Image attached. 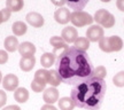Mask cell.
I'll use <instances>...</instances> for the list:
<instances>
[{
	"label": "cell",
	"mask_w": 124,
	"mask_h": 110,
	"mask_svg": "<svg viewBox=\"0 0 124 110\" xmlns=\"http://www.w3.org/2000/svg\"><path fill=\"white\" fill-rule=\"evenodd\" d=\"M55 68L62 83L67 85H78L94 77V66L86 52L70 46L58 55Z\"/></svg>",
	"instance_id": "1"
},
{
	"label": "cell",
	"mask_w": 124,
	"mask_h": 110,
	"mask_svg": "<svg viewBox=\"0 0 124 110\" xmlns=\"http://www.w3.org/2000/svg\"><path fill=\"white\" fill-rule=\"evenodd\" d=\"M106 81L97 77H92L76 85L71 89L70 97L78 108L85 110H99L106 95Z\"/></svg>",
	"instance_id": "2"
},
{
	"label": "cell",
	"mask_w": 124,
	"mask_h": 110,
	"mask_svg": "<svg viewBox=\"0 0 124 110\" xmlns=\"http://www.w3.org/2000/svg\"><path fill=\"white\" fill-rule=\"evenodd\" d=\"M99 47L105 53H113V52H120L123 48V40L118 36H110V37H103L99 41Z\"/></svg>",
	"instance_id": "3"
},
{
	"label": "cell",
	"mask_w": 124,
	"mask_h": 110,
	"mask_svg": "<svg viewBox=\"0 0 124 110\" xmlns=\"http://www.w3.org/2000/svg\"><path fill=\"white\" fill-rule=\"evenodd\" d=\"M93 18L98 24H100L102 28H106V29L113 28L116 22L115 16L111 13H109L107 9H98Z\"/></svg>",
	"instance_id": "4"
},
{
	"label": "cell",
	"mask_w": 124,
	"mask_h": 110,
	"mask_svg": "<svg viewBox=\"0 0 124 110\" xmlns=\"http://www.w3.org/2000/svg\"><path fill=\"white\" fill-rule=\"evenodd\" d=\"M93 21H94V18L92 17V15H90L89 13H86L84 10H74L70 16V22L74 24V27L77 28L90 25L93 23Z\"/></svg>",
	"instance_id": "5"
},
{
	"label": "cell",
	"mask_w": 124,
	"mask_h": 110,
	"mask_svg": "<svg viewBox=\"0 0 124 110\" xmlns=\"http://www.w3.org/2000/svg\"><path fill=\"white\" fill-rule=\"evenodd\" d=\"M103 37H105V31L103 28H101L100 25H91L86 31V38L91 43L100 41Z\"/></svg>",
	"instance_id": "6"
},
{
	"label": "cell",
	"mask_w": 124,
	"mask_h": 110,
	"mask_svg": "<svg viewBox=\"0 0 124 110\" xmlns=\"http://www.w3.org/2000/svg\"><path fill=\"white\" fill-rule=\"evenodd\" d=\"M2 86L6 91L13 92L18 87V78L14 73H8L2 78Z\"/></svg>",
	"instance_id": "7"
},
{
	"label": "cell",
	"mask_w": 124,
	"mask_h": 110,
	"mask_svg": "<svg viewBox=\"0 0 124 110\" xmlns=\"http://www.w3.org/2000/svg\"><path fill=\"white\" fill-rule=\"evenodd\" d=\"M49 44H51V46H53L54 54H59V55L61 53H63V52L69 47L66 41L62 39L61 37H58V36L52 37V38L49 39Z\"/></svg>",
	"instance_id": "8"
},
{
	"label": "cell",
	"mask_w": 124,
	"mask_h": 110,
	"mask_svg": "<svg viewBox=\"0 0 124 110\" xmlns=\"http://www.w3.org/2000/svg\"><path fill=\"white\" fill-rule=\"evenodd\" d=\"M25 18H27V22L33 28H41L44 25V22H45L43 15L37 13V12H30V13H28Z\"/></svg>",
	"instance_id": "9"
},
{
	"label": "cell",
	"mask_w": 124,
	"mask_h": 110,
	"mask_svg": "<svg viewBox=\"0 0 124 110\" xmlns=\"http://www.w3.org/2000/svg\"><path fill=\"white\" fill-rule=\"evenodd\" d=\"M61 38L67 44H71V43H75L77 38H78V32L76 30V28L74 27H67L64 28L61 32Z\"/></svg>",
	"instance_id": "10"
},
{
	"label": "cell",
	"mask_w": 124,
	"mask_h": 110,
	"mask_svg": "<svg viewBox=\"0 0 124 110\" xmlns=\"http://www.w3.org/2000/svg\"><path fill=\"white\" fill-rule=\"evenodd\" d=\"M71 13L69 12V9L66 7H60V8L54 13V18L59 24H67L70 21Z\"/></svg>",
	"instance_id": "11"
},
{
	"label": "cell",
	"mask_w": 124,
	"mask_h": 110,
	"mask_svg": "<svg viewBox=\"0 0 124 110\" xmlns=\"http://www.w3.org/2000/svg\"><path fill=\"white\" fill-rule=\"evenodd\" d=\"M43 99L46 103L48 104H53L55 102L59 101V91L56 89V87H48L44 91L43 94Z\"/></svg>",
	"instance_id": "12"
},
{
	"label": "cell",
	"mask_w": 124,
	"mask_h": 110,
	"mask_svg": "<svg viewBox=\"0 0 124 110\" xmlns=\"http://www.w3.org/2000/svg\"><path fill=\"white\" fill-rule=\"evenodd\" d=\"M36 64L35 55H29V56H22L20 60V68L24 72H29L33 69Z\"/></svg>",
	"instance_id": "13"
},
{
	"label": "cell",
	"mask_w": 124,
	"mask_h": 110,
	"mask_svg": "<svg viewBox=\"0 0 124 110\" xmlns=\"http://www.w3.org/2000/svg\"><path fill=\"white\" fill-rule=\"evenodd\" d=\"M18 53L22 56H29V55H35L36 46L30 41H24L18 46Z\"/></svg>",
	"instance_id": "14"
},
{
	"label": "cell",
	"mask_w": 124,
	"mask_h": 110,
	"mask_svg": "<svg viewBox=\"0 0 124 110\" xmlns=\"http://www.w3.org/2000/svg\"><path fill=\"white\" fill-rule=\"evenodd\" d=\"M4 46H5V49H6L7 52L13 53V52H15V51L18 49L20 43H18V40L16 37L8 36V37H6V39H5V41H4Z\"/></svg>",
	"instance_id": "15"
},
{
	"label": "cell",
	"mask_w": 124,
	"mask_h": 110,
	"mask_svg": "<svg viewBox=\"0 0 124 110\" xmlns=\"http://www.w3.org/2000/svg\"><path fill=\"white\" fill-rule=\"evenodd\" d=\"M14 99L18 103H25L29 100V92L27 88L17 87L14 91Z\"/></svg>",
	"instance_id": "16"
},
{
	"label": "cell",
	"mask_w": 124,
	"mask_h": 110,
	"mask_svg": "<svg viewBox=\"0 0 124 110\" xmlns=\"http://www.w3.org/2000/svg\"><path fill=\"white\" fill-rule=\"evenodd\" d=\"M55 54L54 53H44L40 57V64L44 66V69H48L51 66L55 64Z\"/></svg>",
	"instance_id": "17"
},
{
	"label": "cell",
	"mask_w": 124,
	"mask_h": 110,
	"mask_svg": "<svg viewBox=\"0 0 124 110\" xmlns=\"http://www.w3.org/2000/svg\"><path fill=\"white\" fill-rule=\"evenodd\" d=\"M59 108L61 110H74V108L76 107L75 102L72 101V99L69 96H64L59 99Z\"/></svg>",
	"instance_id": "18"
},
{
	"label": "cell",
	"mask_w": 124,
	"mask_h": 110,
	"mask_svg": "<svg viewBox=\"0 0 124 110\" xmlns=\"http://www.w3.org/2000/svg\"><path fill=\"white\" fill-rule=\"evenodd\" d=\"M24 6V1L23 0H6V7L14 13H17Z\"/></svg>",
	"instance_id": "19"
},
{
	"label": "cell",
	"mask_w": 124,
	"mask_h": 110,
	"mask_svg": "<svg viewBox=\"0 0 124 110\" xmlns=\"http://www.w3.org/2000/svg\"><path fill=\"white\" fill-rule=\"evenodd\" d=\"M12 30H13L14 35L20 37V36H23L28 30V27L27 24L22 21H16V22L13 23V25H12Z\"/></svg>",
	"instance_id": "20"
},
{
	"label": "cell",
	"mask_w": 124,
	"mask_h": 110,
	"mask_svg": "<svg viewBox=\"0 0 124 110\" xmlns=\"http://www.w3.org/2000/svg\"><path fill=\"white\" fill-rule=\"evenodd\" d=\"M90 0H66V4L74 10H82L89 4Z\"/></svg>",
	"instance_id": "21"
},
{
	"label": "cell",
	"mask_w": 124,
	"mask_h": 110,
	"mask_svg": "<svg viewBox=\"0 0 124 110\" xmlns=\"http://www.w3.org/2000/svg\"><path fill=\"white\" fill-rule=\"evenodd\" d=\"M48 72H49V70H47V69H39V70H37L36 71V73H35V78H33V80L38 81V83L47 85Z\"/></svg>",
	"instance_id": "22"
},
{
	"label": "cell",
	"mask_w": 124,
	"mask_h": 110,
	"mask_svg": "<svg viewBox=\"0 0 124 110\" xmlns=\"http://www.w3.org/2000/svg\"><path fill=\"white\" fill-rule=\"evenodd\" d=\"M61 83H62V80H61V78H60V76H59L58 71L56 70H49L47 84H49L52 87H58Z\"/></svg>",
	"instance_id": "23"
},
{
	"label": "cell",
	"mask_w": 124,
	"mask_h": 110,
	"mask_svg": "<svg viewBox=\"0 0 124 110\" xmlns=\"http://www.w3.org/2000/svg\"><path fill=\"white\" fill-rule=\"evenodd\" d=\"M90 41L87 38H85V37H78L77 40H76L75 43H74V46H75L77 49H79V51H83V52H86L90 47Z\"/></svg>",
	"instance_id": "24"
},
{
	"label": "cell",
	"mask_w": 124,
	"mask_h": 110,
	"mask_svg": "<svg viewBox=\"0 0 124 110\" xmlns=\"http://www.w3.org/2000/svg\"><path fill=\"white\" fill-rule=\"evenodd\" d=\"M113 83L117 87H124V70L117 72L113 77Z\"/></svg>",
	"instance_id": "25"
},
{
	"label": "cell",
	"mask_w": 124,
	"mask_h": 110,
	"mask_svg": "<svg viewBox=\"0 0 124 110\" xmlns=\"http://www.w3.org/2000/svg\"><path fill=\"white\" fill-rule=\"evenodd\" d=\"M106 76H107V70L103 66H99L97 68H94V77L100 78V79H105Z\"/></svg>",
	"instance_id": "26"
},
{
	"label": "cell",
	"mask_w": 124,
	"mask_h": 110,
	"mask_svg": "<svg viewBox=\"0 0 124 110\" xmlns=\"http://www.w3.org/2000/svg\"><path fill=\"white\" fill-rule=\"evenodd\" d=\"M10 14H12V12L7 7L4 9H0V24L4 22H7L10 18Z\"/></svg>",
	"instance_id": "27"
},
{
	"label": "cell",
	"mask_w": 124,
	"mask_h": 110,
	"mask_svg": "<svg viewBox=\"0 0 124 110\" xmlns=\"http://www.w3.org/2000/svg\"><path fill=\"white\" fill-rule=\"evenodd\" d=\"M45 87H46L45 84L38 83V81H36V80H32V83H31V88H32V91L35 93L43 92V91H45Z\"/></svg>",
	"instance_id": "28"
},
{
	"label": "cell",
	"mask_w": 124,
	"mask_h": 110,
	"mask_svg": "<svg viewBox=\"0 0 124 110\" xmlns=\"http://www.w3.org/2000/svg\"><path fill=\"white\" fill-rule=\"evenodd\" d=\"M8 61V52L5 49H0V64H5Z\"/></svg>",
	"instance_id": "29"
},
{
	"label": "cell",
	"mask_w": 124,
	"mask_h": 110,
	"mask_svg": "<svg viewBox=\"0 0 124 110\" xmlns=\"http://www.w3.org/2000/svg\"><path fill=\"white\" fill-rule=\"evenodd\" d=\"M6 102H7V94L5 91L0 89V108H2L6 104Z\"/></svg>",
	"instance_id": "30"
},
{
	"label": "cell",
	"mask_w": 124,
	"mask_h": 110,
	"mask_svg": "<svg viewBox=\"0 0 124 110\" xmlns=\"http://www.w3.org/2000/svg\"><path fill=\"white\" fill-rule=\"evenodd\" d=\"M51 2L58 7H62L63 5L66 4V0H51Z\"/></svg>",
	"instance_id": "31"
},
{
	"label": "cell",
	"mask_w": 124,
	"mask_h": 110,
	"mask_svg": "<svg viewBox=\"0 0 124 110\" xmlns=\"http://www.w3.org/2000/svg\"><path fill=\"white\" fill-rule=\"evenodd\" d=\"M40 110H58V109H56L53 104H48V103H46V104H44V106L40 108Z\"/></svg>",
	"instance_id": "32"
},
{
	"label": "cell",
	"mask_w": 124,
	"mask_h": 110,
	"mask_svg": "<svg viewBox=\"0 0 124 110\" xmlns=\"http://www.w3.org/2000/svg\"><path fill=\"white\" fill-rule=\"evenodd\" d=\"M116 6L121 12H124V0H116Z\"/></svg>",
	"instance_id": "33"
},
{
	"label": "cell",
	"mask_w": 124,
	"mask_h": 110,
	"mask_svg": "<svg viewBox=\"0 0 124 110\" xmlns=\"http://www.w3.org/2000/svg\"><path fill=\"white\" fill-rule=\"evenodd\" d=\"M2 110H21V108L18 106H7V107H5Z\"/></svg>",
	"instance_id": "34"
},
{
	"label": "cell",
	"mask_w": 124,
	"mask_h": 110,
	"mask_svg": "<svg viewBox=\"0 0 124 110\" xmlns=\"http://www.w3.org/2000/svg\"><path fill=\"white\" fill-rule=\"evenodd\" d=\"M0 83H2V73H1V71H0Z\"/></svg>",
	"instance_id": "35"
},
{
	"label": "cell",
	"mask_w": 124,
	"mask_h": 110,
	"mask_svg": "<svg viewBox=\"0 0 124 110\" xmlns=\"http://www.w3.org/2000/svg\"><path fill=\"white\" fill-rule=\"evenodd\" d=\"M100 1H102V2H109V1H111V0H100Z\"/></svg>",
	"instance_id": "36"
},
{
	"label": "cell",
	"mask_w": 124,
	"mask_h": 110,
	"mask_svg": "<svg viewBox=\"0 0 124 110\" xmlns=\"http://www.w3.org/2000/svg\"><path fill=\"white\" fill-rule=\"evenodd\" d=\"M123 23H124V20H123Z\"/></svg>",
	"instance_id": "37"
}]
</instances>
